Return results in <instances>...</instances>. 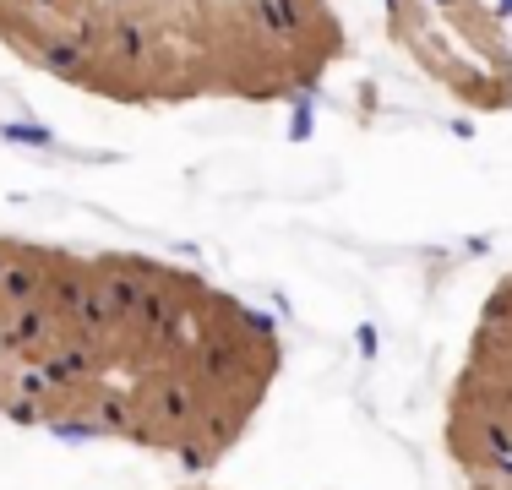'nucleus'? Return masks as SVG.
Masks as SVG:
<instances>
[{
	"label": "nucleus",
	"instance_id": "1",
	"mask_svg": "<svg viewBox=\"0 0 512 490\" xmlns=\"http://www.w3.org/2000/svg\"><path fill=\"white\" fill-rule=\"evenodd\" d=\"M0 267H6V245H0Z\"/></svg>",
	"mask_w": 512,
	"mask_h": 490
}]
</instances>
